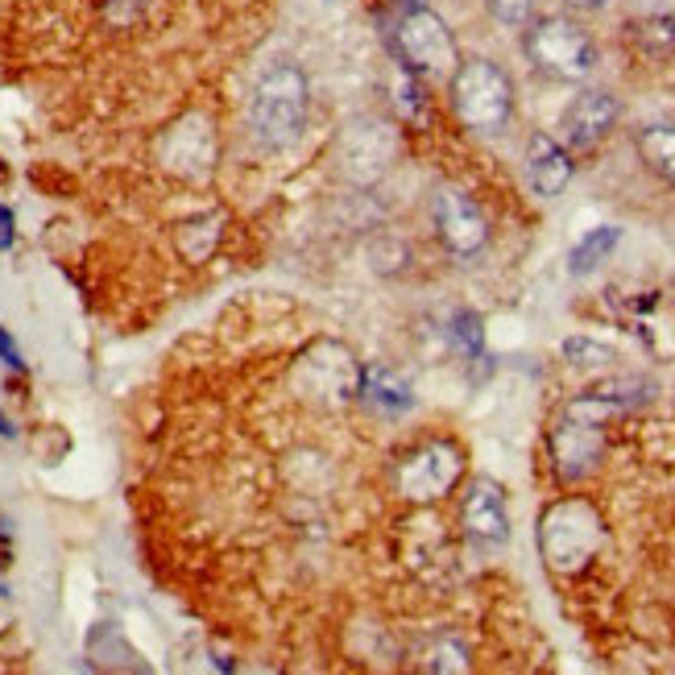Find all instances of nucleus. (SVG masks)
<instances>
[{"mask_svg": "<svg viewBox=\"0 0 675 675\" xmlns=\"http://www.w3.org/2000/svg\"><path fill=\"white\" fill-rule=\"evenodd\" d=\"M394 150H398V141H394V133H390V125H381L374 116H361V121H353L348 133H344L340 162H344V174H348L357 187H369V183H377V179L390 170Z\"/></svg>", "mask_w": 675, "mask_h": 675, "instance_id": "nucleus-8", "label": "nucleus"}, {"mask_svg": "<svg viewBox=\"0 0 675 675\" xmlns=\"http://www.w3.org/2000/svg\"><path fill=\"white\" fill-rule=\"evenodd\" d=\"M448 336L465 357H472V361L485 357V328H481V316H477V311H456Z\"/></svg>", "mask_w": 675, "mask_h": 675, "instance_id": "nucleus-16", "label": "nucleus"}, {"mask_svg": "<svg viewBox=\"0 0 675 675\" xmlns=\"http://www.w3.org/2000/svg\"><path fill=\"white\" fill-rule=\"evenodd\" d=\"M489 18L506 30H523L535 18V0H489Z\"/></svg>", "mask_w": 675, "mask_h": 675, "instance_id": "nucleus-18", "label": "nucleus"}, {"mask_svg": "<svg viewBox=\"0 0 675 675\" xmlns=\"http://www.w3.org/2000/svg\"><path fill=\"white\" fill-rule=\"evenodd\" d=\"M526 179L539 195H560L572 183V158L563 150L556 137L535 133L530 146H526Z\"/></svg>", "mask_w": 675, "mask_h": 675, "instance_id": "nucleus-12", "label": "nucleus"}, {"mask_svg": "<svg viewBox=\"0 0 675 675\" xmlns=\"http://www.w3.org/2000/svg\"><path fill=\"white\" fill-rule=\"evenodd\" d=\"M465 477V451L451 439H427L423 448L407 451L394 469V485L407 502H439Z\"/></svg>", "mask_w": 675, "mask_h": 675, "instance_id": "nucleus-6", "label": "nucleus"}, {"mask_svg": "<svg viewBox=\"0 0 675 675\" xmlns=\"http://www.w3.org/2000/svg\"><path fill=\"white\" fill-rule=\"evenodd\" d=\"M435 232L439 241L448 244V253L456 258H477L489 241V225L481 216V207L472 204L465 191H451L444 187L435 195Z\"/></svg>", "mask_w": 675, "mask_h": 675, "instance_id": "nucleus-9", "label": "nucleus"}, {"mask_svg": "<svg viewBox=\"0 0 675 675\" xmlns=\"http://www.w3.org/2000/svg\"><path fill=\"white\" fill-rule=\"evenodd\" d=\"M563 357L572 361L576 369H600V365H609V361H618V353H614L609 344H600V340L572 336V340H563Z\"/></svg>", "mask_w": 675, "mask_h": 675, "instance_id": "nucleus-17", "label": "nucleus"}, {"mask_svg": "<svg viewBox=\"0 0 675 675\" xmlns=\"http://www.w3.org/2000/svg\"><path fill=\"white\" fill-rule=\"evenodd\" d=\"M361 390H365V398H369L374 407H381V411H390V414H402L414 407L411 386L398 374H390V369H369V374L361 377Z\"/></svg>", "mask_w": 675, "mask_h": 675, "instance_id": "nucleus-14", "label": "nucleus"}, {"mask_svg": "<svg viewBox=\"0 0 675 675\" xmlns=\"http://www.w3.org/2000/svg\"><path fill=\"white\" fill-rule=\"evenodd\" d=\"M618 100L609 92H600V88H588L581 92L560 116V129H563V141L572 146V150H593L597 141L609 137V129L618 125Z\"/></svg>", "mask_w": 675, "mask_h": 675, "instance_id": "nucleus-10", "label": "nucleus"}, {"mask_svg": "<svg viewBox=\"0 0 675 675\" xmlns=\"http://www.w3.org/2000/svg\"><path fill=\"white\" fill-rule=\"evenodd\" d=\"M638 158L675 187V125H647L638 133Z\"/></svg>", "mask_w": 675, "mask_h": 675, "instance_id": "nucleus-13", "label": "nucleus"}, {"mask_svg": "<svg viewBox=\"0 0 675 675\" xmlns=\"http://www.w3.org/2000/svg\"><path fill=\"white\" fill-rule=\"evenodd\" d=\"M0 365L4 369H13V374H25V357H21L18 340L9 336V328L0 323Z\"/></svg>", "mask_w": 675, "mask_h": 675, "instance_id": "nucleus-20", "label": "nucleus"}, {"mask_svg": "<svg viewBox=\"0 0 675 675\" xmlns=\"http://www.w3.org/2000/svg\"><path fill=\"white\" fill-rule=\"evenodd\" d=\"M465 530L477 544H506L510 539V518H506V493L497 481H472L465 493Z\"/></svg>", "mask_w": 675, "mask_h": 675, "instance_id": "nucleus-11", "label": "nucleus"}, {"mask_svg": "<svg viewBox=\"0 0 675 675\" xmlns=\"http://www.w3.org/2000/svg\"><path fill=\"white\" fill-rule=\"evenodd\" d=\"M13 244H18V211L0 204V253H9Z\"/></svg>", "mask_w": 675, "mask_h": 675, "instance_id": "nucleus-21", "label": "nucleus"}, {"mask_svg": "<svg viewBox=\"0 0 675 675\" xmlns=\"http://www.w3.org/2000/svg\"><path fill=\"white\" fill-rule=\"evenodd\" d=\"M394 50L402 58V67L423 79H451V71L460 67L448 21L432 13L427 4L402 9V18L394 25Z\"/></svg>", "mask_w": 675, "mask_h": 675, "instance_id": "nucleus-5", "label": "nucleus"}, {"mask_svg": "<svg viewBox=\"0 0 675 675\" xmlns=\"http://www.w3.org/2000/svg\"><path fill=\"white\" fill-rule=\"evenodd\" d=\"M605 544V523L593 502L560 497L539 518V551L551 572H581Z\"/></svg>", "mask_w": 675, "mask_h": 675, "instance_id": "nucleus-2", "label": "nucleus"}, {"mask_svg": "<svg viewBox=\"0 0 675 675\" xmlns=\"http://www.w3.org/2000/svg\"><path fill=\"white\" fill-rule=\"evenodd\" d=\"M311 116V79L299 62H270L249 95V125L270 153L299 146Z\"/></svg>", "mask_w": 675, "mask_h": 675, "instance_id": "nucleus-1", "label": "nucleus"}, {"mask_svg": "<svg viewBox=\"0 0 675 675\" xmlns=\"http://www.w3.org/2000/svg\"><path fill=\"white\" fill-rule=\"evenodd\" d=\"M526 58L551 79H568L581 83L593 76L597 67V46L588 38V30L576 25L572 18H539L526 30Z\"/></svg>", "mask_w": 675, "mask_h": 675, "instance_id": "nucleus-4", "label": "nucleus"}, {"mask_svg": "<svg viewBox=\"0 0 675 675\" xmlns=\"http://www.w3.org/2000/svg\"><path fill=\"white\" fill-rule=\"evenodd\" d=\"M451 108L472 133H502L514 116V83L489 58H465L451 71Z\"/></svg>", "mask_w": 675, "mask_h": 675, "instance_id": "nucleus-3", "label": "nucleus"}, {"mask_svg": "<svg viewBox=\"0 0 675 675\" xmlns=\"http://www.w3.org/2000/svg\"><path fill=\"white\" fill-rule=\"evenodd\" d=\"M618 241H621V228L618 225H600V228H593L588 237H584L572 253H568V270L576 274V278H584V274H593L614 249H618Z\"/></svg>", "mask_w": 675, "mask_h": 675, "instance_id": "nucleus-15", "label": "nucleus"}, {"mask_svg": "<svg viewBox=\"0 0 675 675\" xmlns=\"http://www.w3.org/2000/svg\"><path fill=\"white\" fill-rule=\"evenodd\" d=\"M13 435H18V427L9 423V414L0 411V439H13Z\"/></svg>", "mask_w": 675, "mask_h": 675, "instance_id": "nucleus-22", "label": "nucleus"}, {"mask_svg": "<svg viewBox=\"0 0 675 675\" xmlns=\"http://www.w3.org/2000/svg\"><path fill=\"white\" fill-rule=\"evenodd\" d=\"M605 456V427L576 419V414H560V423L551 427V465L560 481H584L593 477Z\"/></svg>", "mask_w": 675, "mask_h": 675, "instance_id": "nucleus-7", "label": "nucleus"}, {"mask_svg": "<svg viewBox=\"0 0 675 675\" xmlns=\"http://www.w3.org/2000/svg\"><path fill=\"white\" fill-rule=\"evenodd\" d=\"M427 667H432V672H465V667H469V655H465V647L448 642V647L435 651V659L427 663Z\"/></svg>", "mask_w": 675, "mask_h": 675, "instance_id": "nucleus-19", "label": "nucleus"}]
</instances>
